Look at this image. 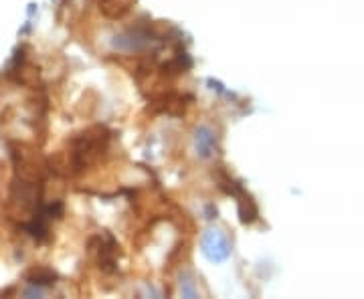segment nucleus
Here are the masks:
<instances>
[{"mask_svg": "<svg viewBox=\"0 0 364 299\" xmlns=\"http://www.w3.org/2000/svg\"><path fill=\"white\" fill-rule=\"evenodd\" d=\"M53 281H55V273H51V271H39L31 277L33 286H51Z\"/></svg>", "mask_w": 364, "mask_h": 299, "instance_id": "nucleus-5", "label": "nucleus"}, {"mask_svg": "<svg viewBox=\"0 0 364 299\" xmlns=\"http://www.w3.org/2000/svg\"><path fill=\"white\" fill-rule=\"evenodd\" d=\"M90 253L102 271H105V273H114L116 271L117 243L114 241L112 234H95L90 241Z\"/></svg>", "mask_w": 364, "mask_h": 299, "instance_id": "nucleus-2", "label": "nucleus"}, {"mask_svg": "<svg viewBox=\"0 0 364 299\" xmlns=\"http://www.w3.org/2000/svg\"><path fill=\"white\" fill-rule=\"evenodd\" d=\"M132 0H100V6L107 16H122L128 13Z\"/></svg>", "mask_w": 364, "mask_h": 299, "instance_id": "nucleus-4", "label": "nucleus"}, {"mask_svg": "<svg viewBox=\"0 0 364 299\" xmlns=\"http://www.w3.org/2000/svg\"><path fill=\"white\" fill-rule=\"evenodd\" d=\"M235 198H239L237 202H239V217H241V222L249 224V222L257 221V207H255L253 198L243 192V188L235 195Z\"/></svg>", "mask_w": 364, "mask_h": 299, "instance_id": "nucleus-3", "label": "nucleus"}, {"mask_svg": "<svg viewBox=\"0 0 364 299\" xmlns=\"http://www.w3.org/2000/svg\"><path fill=\"white\" fill-rule=\"evenodd\" d=\"M107 143H109V131L105 128H91V130L79 134L71 142L69 160L65 162L67 170L71 168L73 172H81V170L97 164L107 150Z\"/></svg>", "mask_w": 364, "mask_h": 299, "instance_id": "nucleus-1", "label": "nucleus"}]
</instances>
